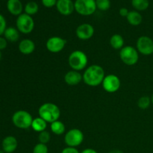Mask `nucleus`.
<instances>
[{"label":"nucleus","instance_id":"1","mask_svg":"<svg viewBox=\"0 0 153 153\" xmlns=\"http://www.w3.org/2000/svg\"><path fill=\"white\" fill-rule=\"evenodd\" d=\"M83 81L90 87H97L102 85L105 74L102 67L97 64L89 66L84 72Z\"/></svg>","mask_w":153,"mask_h":153},{"label":"nucleus","instance_id":"2","mask_svg":"<svg viewBox=\"0 0 153 153\" xmlns=\"http://www.w3.org/2000/svg\"><path fill=\"white\" fill-rule=\"evenodd\" d=\"M40 117L47 123H52L58 120L61 116V110L57 105L52 102H46L41 105L38 109Z\"/></svg>","mask_w":153,"mask_h":153},{"label":"nucleus","instance_id":"3","mask_svg":"<svg viewBox=\"0 0 153 153\" xmlns=\"http://www.w3.org/2000/svg\"><path fill=\"white\" fill-rule=\"evenodd\" d=\"M68 64L73 70L79 72L83 70L88 64V55L83 51H73L69 55Z\"/></svg>","mask_w":153,"mask_h":153},{"label":"nucleus","instance_id":"4","mask_svg":"<svg viewBox=\"0 0 153 153\" xmlns=\"http://www.w3.org/2000/svg\"><path fill=\"white\" fill-rule=\"evenodd\" d=\"M34 118L31 114L26 111H17L13 114L12 117V122L13 125L21 129H27L31 127Z\"/></svg>","mask_w":153,"mask_h":153},{"label":"nucleus","instance_id":"5","mask_svg":"<svg viewBox=\"0 0 153 153\" xmlns=\"http://www.w3.org/2000/svg\"><path fill=\"white\" fill-rule=\"evenodd\" d=\"M121 61L127 66H134L139 60V52L131 46H126L120 51Z\"/></svg>","mask_w":153,"mask_h":153},{"label":"nucleus","instance_id":"6","mask_svg":"<svg viewBox=\"0 0 153 153\" xmlns=\"http://www.w3.org/2000/svg\"><path fill=\"white\" fill-rule=\"evenodd\" d=\"M75 10L82 16H91L97 10L95 0H76Z\"/></svg>","mask_w":153,"mask_h":153},{"label":"nucleus","instance_id":"7","mask_svg":"<svg viewBox=\"0 0 153 153\" xmlns=\"http://www.w3.org/2000/svg\"><path fill=\"white\" fill-rule=\"evenodd\" d=\"M84 140V134L79 128H72L66 132L64 136V142L67 146L78 147Z\"/></svg>","mask_w":153,"mask_h":153},{"label":"nucleus","instance_id":"8","mask_svg":"<svg viewBox=\"0 0 153 153\" xmlns=\"http://www.w3.org/2000/svg\"><path fill=\"white\" fill-rule=\"evenodd\" d=\"M16 28L19 32L22 34H29L34 30V21L31 16L22 13L18 16L16 21Z\"/></svg>","mask_w":153,"mask_h":153},{"label":"nucleus","instance_id":"9","mask_svg":"<svg viewBox=\"0 0 153 153\" xmlns=\"http://www.w3.org/2000/svg\"><path fill=\"white\" fill-rule=\"evenodd\" d=\"M102 88L105 91L109 94H113L119 91L121 85L120 78L114 74H108L105 76L102 83Z\"/></svg>","mask_w":153,"mask_h":153},{"label":"nucleus","instance_id":"10","mask_svg":"<svg viewBox=\"0 0 153 153\" xmlns=\"http://www.w3.org/2000/svg\"><path fill=\"white\" fill-rule=\"evenodd\" d=\"M136 49L143 55H150L153 53V40L148 36H141L136 43Z\"/></svg>","mask_w":153,"mask_h":153},{"label":"nucleus","instance_id":"11","mask_svg":"<svg viewBox=\"0 0 153 153\" xmlns=\"http://www.w3.org/2000/svg\"><path fill=\"white\" fill-rule=\"evenodd\" d=\"M67 44V40L58 36H54L47 40L46 47L49 52L52 53H58L61 52Z\"/></svg>","mask_w":153,"mask_h":153},{"label":"nucleus","instance_id":"12","mask_svg":"<svg viewBox=\"0 0 153 153\" xmlns=\"http://www.w3.org/2000/svg\"><path fill=\"white\" fill-rule=\"evenodd\" d=\"M95 30L94 26L89 23H82L76 30V37L82 40H87L94 36Z\"/></svg>","mask_w":153,"mask_h":153},{"label":"nucleus","instance_id":"13","mask_svg":"<svg viewBox=\"0 0 153 153\" xmlns=\"http://www.w3.org/2000/svg\"><path fill=\"white\" fill-rule=\"evenodd\" d=\"M56 8L61 15L69 16L75 10V4L72 0H58Z\"/></svg>","mask_w":153,"mask_h":153},{"label":"nucleus","instance_id":"14","mask_svg":"<svg viewBox=\"0 0 153 153\" xmlns=\"http://www.w3.org/2000/svg\"><path fill=\"white\" fill-rule=\"evenodd\" d=\"M83 80V76L81 74L80 72L76 70H70L67 72L64 76V81L66 83L70 86H76L81 83Z\"/></svg>","mask_w":153,"mask_h":153},{"label":"nucleus","instance_id":"15","mask_svg":"<svg viewBox=\"0 0 153 153\" xmlns=\"http://www.w3.org/2000/svg\"><path fill=\"white\" fill-rule=\"evenodd\" d=\"M18 146L17 140L13 136H7L2 141V149L5 153H12Z\"/></svg>","mask_w":153,"mask_h":153},{"label":"nucleus","instance_id":"16","mask_svg":"<svg viewBox=\"0 0 153 153\" xmlns=\"http://www.w3.org/2000/svg\"><path fill=\"white\" fill-rule=\"evenodd\" d=\"M19 50L23 55H30L35 50V43L30 39H24L19 43Z\"/></svg>","mask_w":153,"mask_h":153},{"label":"nucleus","instance_id":"17","mask_svg":"<svg viewBox=\"0 0 153 153\" xmlns=\"http://www.w3.org/2000/svg\"><path fill=\"white\" fill-rule=\"evenodd\" d=\"M7 8L12 15L19 16L22 14L23 6L20 0H8L7 2Z\"/></svg>","mask_w":153,"mask_h":153},{"label":"nucleus","instance_id":"18","mask_svg":"<svg viewBox=\"0 0 153 153\" xmlns=\"http://www.w3.org/2000/svg\"><path fill=\"white\" fill-rule=\"evenodd\" d=\"M126 19L130 25L137 26L141 24L143 21V16L137 10H131V11H129L128 16H126Z\"/></svg>","mask_w":153,"mask_h":153},{"label":"nucleus","instance_id":"19","mask_svg":"<svg viewBox=\"0 0 153 153\" xmlns=\"http://www.w3.org/2000/svg\"><path fill=\"white\" fill-rule=\"evenodd\" d=\"M47 123H48L46 121H45L41 117H38L33 119L31 128L38 133L42 132L43 131H46V128H47Z\"/></svg>","mask_w":153,"mask_h":153},{"label":"nucleus","instance_id":"20","mask_svg":"<svg viewBox=\"0 0 153 153\" xmlns=\"http://www.w3.org/2000/svg\"><path fill=\"white\" fill-rule=\"evenodd\" d=\"M4 38L8 41L14 43L16 42L19 38V33L17 28L13 27H8L5 29L4 32Z\"/></svg>","mask_w":153,"mask_h":153},{"label":"nucleus","instance_id":"21","mask_svg":"<svg viewBox=\"0 0 153 153\" xmlns=\"http://www.w3.org/2000/svg\"><path fill=\"white\" fill-rule=\"evenodd\" d=\"M124 38L122 35L118 34H115L112 35L110 38V45L113 49L117 50H120L124 47Z\"/></svg>","mask_w":153,"mask_h":153},{"label":"nucleus","instance_id":"22","mask_svg":"<svg viewBox=\"0 0 153 153\" xmlns=\"http://www.w3.org/2000/svg\"><path fill=\"white\" fill-rule=\"evenodd\" d=\"M50 129L52 132L55 135H61L65 132L66 127L64 123L58 120L50 123Z\"/></svg>","mask_w":153,"mask_h":153},{"label":"nucleus","instance_id":"23","mask_svg":"<svg viewBox=\"0 0 153 153\" xmlns=\"http://www.w3.org/2000/svg\"><path fill=\"white\" fill-rule=\"evenodd\" d=\"M131 5L137 11L146 10L149 6V0H131Z\"/></svg>","mask_w":153,"mask_h":153},{"label":"nucleus","instance_id":"24","mask_svg":"<svg viewBox=\"0 0 153 153\" xmlns=\"http://www.w3.org/2000/svg\"><path fill=\"white\" fill-rule=\"evenodd\" d=\"M39 6L37 2L35 1H28L26 4H25V7H24V10H25V13L29 15V16H32V15L36 14L38 12Z\"/></svg>","mask_w":153,"mask_h":153},{"label":"nucleus","instance_id":"25","mask_svg":"<svg viewBox=\"0 0 153 153\" xmlns=\"http://www.w3.org/2000/svg\"><path fill=\"white\" fill-rule=\"evenodd\" d=\"M151 103V98H149L147 96H143L141 97L137 101V106L139 107V108L142 109V110H146L150 106Z\"/></svg>","mask_w":153,"mask_h":153},{"label":"nucleus","instance_id":"26","mask_svg":"<svg viewBox=\"0 0 153 153\" xmlns=\"http://www.w3.org/2000/svg\"><path fill=\"white\" fill-rule=\"evenodd\" d=\"M97 8L102 11H106L111 7L110 0H95Z\"/></svg>","mask_w":153,"mask_h":153},{"label":"nucleus","instance_id":"27","mask_svg":"<svg viewBox=\"0 0 153 153\" xmlns=\"http://www.w3.org/2000/svg\"><path fill=\"white\" fill-rule=\"evenodd\" d=\"M51 139V135L49 134V131H43L42 132L39 133L38 135V140H39V143H43V144H47L49 142Z\"/></svg>","mask_w":153,"mask_h":153},{"label":"nucleus","instance_id":"28","mask_svg":"<svg viewBox=\"0 0 153 153\" xmlns=\"http://www.w3.org/2000/svg\"><path fill=\"white\" fill-rule=\"evenodd\" d=\"M49 152V149L46 144L38 143L36 144L33 148L32 153H48Z\"/></svg>","mask_w":153,"mask_h":153},{"label":"nucleus","instance_id":"29","mask_svg":"<svg viewBox=\"0 0 153 153\" xmlns=\"http://www.w3.org/2000/svg\"><path fill=\"white\" fill-rule=\"evenodd\" d=\"M58 0H41V2L44 7L50 8V7L56 6V3Z\"/></svg>","mask_w":153,"mask_h":153},{"label":"nucleus","instance_id":"30","mask_svg":"<svg viewBox=\"0 0 153 153\" xmlns=\"http://www.w3.org/2000/svg\"><path fill=\"white\" fill-rule=\"evenodd\" d=\"M6 20L4 16L0 14V35L4 34L6 29Z\"/></svg>","mask_w":153,"mask_h":153},{"label":"nucleus","instance_id":"31","mask_svg":"<svg viewBox=\"0 0 153 153\" xmlns=\"http://www.w3.org/2000/svg\"><path fill=\"white\" fill-rule=\"evenodd\" d=\"M61 153H80L79 152L76 148L75 147H70V146H67L63 150L61 151Z\"/></svg>","mask_w":153,"mask_h":153},{"label":"nucleus","instance_id":"32","mask_svg":"<svg viewBox=\"0 0 153 153\" xmlns=\"http://www.w3.org/2000/svg\"><path fill=\"white\" fill-rule=\"evenodd\" d=\"M128 13H129V11H128V9L126 8V7H121L119 10L120 15L121 16H123V17H126V16H128Z\"/></svg>","mask_w":153,"mask_h":153},{"label":"nucleus","instance_id":"33","mask_svg":"<svg viewBox=\"0 0 153 153\" xmlns=\"http://www.w3.org/2000/svg\"><path fill=\"white\" fill-rule=\"evenodd\" d=\"M7 46V40L4 37H0V50L5 49Z\"/></svg>","mask_w":153,"mask_h":153},{"label":"nucleus","instance_id":"34","mask_svg":"<svg viewBox=\"0 0 153 153\" xmlns=\"http://www.w3.org/2000/svg\"><path fill=\"white\" fill-rule=\"evenodd\" d=\"M80 153H98V152L94 149H91V148H87V149H84V150Z\"/></svg>","mask_w":153,"mask_h":153},{"label":"nucleus","instance_id":"35","mask_svg":"<svg viewBox=\"0 0 153 153\" xmlns=\"http://www.w3.org/2000/svg\"><path fill=\"white\" fill-rule=\"evenodd\" d=\"M108 153H123V152L120 149H113V150H111Z\"/></svg>","mask_w":153,"mask_h":153},{"label":"nucleus","instance_id":"36","mask_svg":"<svg viewBox=\"0 0 153 153\" xmlns=\"http://www.w3.org/2000/svg\"><path fill=\"white\" fill-rule=\"evenodd\" d=\"M151 102H152V104L153 105V94L152 95V97H151Z\"/></svg>","mask_w":153,"mask_h":153},{"label":"nucleus","instance_id":"37","mask_svg":"<svg viewBox=\"0 0 153 153\" xmlns=\"http://www.w3.org/2000/svg\"><path fill=\"white\" fill-rule=\"evenodd\" d=\"M4 151H2V150H0V153H4Z\"/></svg>","mask_w":153,"mask_h":153},{"label":"nucleus","instance_id":"38","mask_svg":"<svg viewBox=\"0 0 153 153\" xmlns=\"http://www.w3.org/2000/svg\"><path fill=\"white\" fill-rule=\"evenodd\" d=\"M1 52H0V60H1Z\"/></svg>","mask_w":153,"mask_h":153},{"label":"nucleus","instance_id":"39","mask_svg":"<svg viewBox=\"0 0 153 153\" xmlns=\"http://www.w3.org/2000/svg\"><path fill=\"white\" fill-rule=\"evenodd\" d=\"M152 55H153V53H152Z\"/></svg>","mask_w":153,"mask_h":153}]
</instances>
